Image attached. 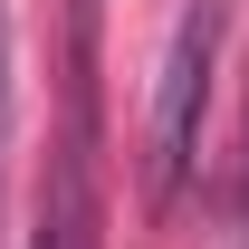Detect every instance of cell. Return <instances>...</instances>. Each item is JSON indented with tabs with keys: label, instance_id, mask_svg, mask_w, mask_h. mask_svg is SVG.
I'll list each match as a JSON object with an SVG mask.
<instances>
[{
	"label": "cell",
	"instance_id": "1",
	"mask_svg": "<svg viewBox=\"0 0 249 249\" xmlns=\"http://www.w3.org/2000/svg\"><path fill=\"white\" fill-rule=\"evenodd\" d=\"M211 67H220V0H192L182 29H173V48H163V77H154V154H144L154 211H173V192L192 182L201 106H211Z\"/></svg>",
	"mask_w": 249,
	"mask_h": 249
},
{
	"label": "cell",
	"instance_id": "2",
	"mask_svg": "<svg viewBox=\"0 0 249 249\" xmlns=\"http://www.w3.org/2000/svg\"><path fill=\"white\" fill-rule=\"evenodd\" d=\"M0 163H10V10H0Z\"/></svg>",
	"mask_w": 249,
	"mask_h": 249
},
{
	"label": "cell",
	"instance_id": "3",
	"mask_svg": "<svg viewBox=\"0 0 249 249\" xmlns=\"http://www.w3.org/2000/svg\"><path fill=\"white\" fill-rule=\"evenodd\" d=\"M29 249H58V240H48V230H38V240H29Z\"/></svg>",
	"mask_w": 249,
	"mask_h": 249
}]
</instances>
